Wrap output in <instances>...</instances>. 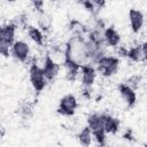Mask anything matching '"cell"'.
<instances>
[{"mask_svg":"<svg viewBox=\"0 0 147 147\" xmlns=\"http://www.w3.org/2000/svg\"><path fill=\"white\" fill-rule=\"evenodd\" d=\"M87 126L92 132L103 129V114H91L87 117Z\"/></svg>","mask_w":147,"mask_h":147,"instance_id":"obj_13","label":"cell"},{"mask_svg":"<svg viewBox=\"0 0 147 147\" xmlns=\"http://www.w3.org/2000/svg\"><path fill=\"white\" fill-rule=\"evenodd\" d=\"M8 1H9V2H15L16 0H8Z\"/></svg>","mask_w":147,"mask_h":147,"instance_id":"obj_22","label":"cell"},{"mask_svg":"<svg viewBox=\"0 0 147 147\" xmlns=\"http://www.w3.org/2000/svg\"><path fill=\"white\" fill-rule=\"evenodd\" d=\"M126 57H129L133 62H141L145 61L147 57V51H146V44L142 42L141 45H137L127 49Z\"/></svg>","mask_w":147,"mask_h":147,"instance_id":"obj_11","label":"cell"},{"mask_svg":"<svg viewBox=\"0 0 147 147\" xmlns=\"http://www.w3.org/2000/svg\"><path fill=\"white\" fill-rule=\"evenodd\" d=\"M3 134H5V130H3V127L0 125V138L3 137Z\"/></svg>","mask_w":147,"mask_h":147,"instance_id":"obj_21","label":"cell"},{"mask_svg":"<svg viewBox=\"0 0 147 147\" xmlns=\"http://www.w3.org/2000/svg\"><path fill=\"white\" fill-rule=\"evenodd\" d=\"M119 126H121V122L118 118L108 114H103V129L106 133L115 134L118 132Z\"/></svg>","mask_w":147,"mask_h":147,"instance_id":"obj_12","label":"cell"},{"mask_svg":"<svg viewBox=\"0 0 147 147\" xmlns=\"http://www.w3.org/2000/svg\"><path fill=\"white\" fill-rule=\"evenodd\" d=\"M123 138L126 139V140H132L133 139V136H132V131L131 130H126L123 134Z\"/></svg>","mask_w":147,"mask_h":147,"instance_id":"obj_20","label":"cell"},{"mask_svg":"<svg viewBox=\"0 0 147 147\" xmlns=\"http://www.w3.org/2000/svg\"><path fill=\"white\" fill-rule=\"evenodd\" d=\"M119 69V59L116 56L103 55L95 62V70L105 77L114 76Z\"/></svg>","mask_w":147,"mask_h":147,"instance_id":"obj_2","label":"cell"},{"mask_svg":"<svg viewBox=\"0 0 147 147\" xmlns=\"http://www.w3.org/2000/svg\"><path fill=\"white\" fill-rule=\"evenodd\" d=\"M79 75L84 87H91L96 77V70L91 63L82 64L79 68Z\"/></svg>","mask_w":147,"mask_h":147,"instance_id":"obj_6","label":"cell"},{"mask_svg":"<svg viewBox=\"0 0 147 147\" xmlns=\"http://www.w3.org/2000/svg\"><path fill=\"white\" fill-rule=\"evenodd\" d=\"M102 39L107 46L118 47V45L121 42V34L117 32V30L114 26H108L103 30Z\"/></svg>","mask_w":147,"mask_h":147,"instance_id":"obj_10","label":"cell"},{"mask_svg":"<svg viewBox=\"0 0 147 147\" xmlns=\"http://www.w3.org/2000/svg\"><path fill=\"white\" fill-rule=\"evenodd\" d=\"M93 5H94V7L95 8H98V9H101L103 6H105V3H106V0H90Z\"/></svg>","mask_w":147,"mask_h":147,"instance_id":"obj_19","label":"cell"},{"mask_svg":"<svg viewBox=\"0 0 147 147\" xmlns=\"http://www.w3.org/2000/svg\"><path fill=\"white\" fill-rule=\"evenodd\" d=\"M78 102L74 94H65L59 101L57 111L63 116H72L76 113Z\"/></svg>","mask_w":147,"mask_h":147,"instance_id":"obj_4","label":"cell"},{"mask_svg":"<svg viewBox=\"0 0 147 147\" xmlns=\"http://www.w3.org/2000/svg\"><path fill=\"white\" fill-rule=\"evenodd\" d=\"M118 91H119V94L122 96V99L125 101L126 106L129 108H132L134 107L136 102H137V94H136V91L129 86L126 83H123L121 85H118Z\"/></svg>","mask_w":147,"mask_h":147,"instance_id":"obj_7","label":"cell"},{"mask_svg":"<svg viewBox=\"0 0 147 147\" xmlns=\"http://www.w3.org/2000/svg\"><path fill=\"white\" fill-rule=\"evenodd\" d=\"M140 83H141V77L140 76H132V77L129 78V80H127L126 84L129 86H131L133 90H136L137 87H139Z\"/></svg>","mask_w":147,"mask_h":147,"instance_id":"obj_17","label":"cell"},{"mask_svg":"<svg viewBox=\"0 0 147 147\" xmlns=\"http://www.w3.org/2000/svg\"><path fill=\"white\" fill-rule=\"evenodd\" d=\"M11 55L20 62H25L30 55V46L24 40H15L10 47Z\"/></svg>","mask_w":147,"mask_h":147,"instance_id":"obj_5","label":"cell"},{"mask_svg":"<svg viewBox=\"0 0 147 147\" xmlns=\"http://www.w3.org/2000/svg\"><path fill=\"white\" fill-rule=\"evenodd\" d=\"M77 1H78V2H80V1H82V0H77Z\"/></svg>","mask_w":147,"mask_h":147,"instance_id":"obj_23","label":"cell"},{"mask_svg":"<svg viewBox=\"0 0 147 147\" xmlns=\"http://www.w3.org/2000/svg\"><path fill=\"white\" fill-rule=\"evenodd\" d=\"M17 25L14 23L5 24L0 26V54L3 56H9V51L15 41V32Z\"/></svg>","mask_w":147,"mask_h":147,"instance_id":"obj_1","label":"cell"},{"mask_svg":"<svg viewBox=\"0 0 147 147\" xmlns=\"http://www.w3.org/2000/svg\"><path fill=\"white\" fill-rule=\"evenodd\" d=\"M53 1H56V0H53Z\"/></svg>","mask_w":147,"mask_h":147,"instance_id":"obj_24","label":"cell"},{"mask_svg":"<svg viewBox=\"0 0 147 147\" xmlns=\"http://www.w3.org/2000/svg\"><path fill=\"white\" fill-rule=\"evenodd\" d=\"M30 2L32 3V6L38 11H42V7H44V3H45V0H30Z\"/></svg>","mask_w":147,"mask_h":147,"instance_id":"obj_18","label":"cell"},{"mask_svg":"<svg viewBox=\"0 0 147 147\" xmlns=\"http://www.w3.org/2000/svg\"><path fill=\"white\" fill-rule=\"evenodd\" d=\"M28 36L30 37V39L34 44H37L39 46H42V44H44V33L39 28L28 26Z\"/></svg>","mask_w":147,"mask_h":147,"instance_id":"obj_14","label":"cell"},{"mask_svg":"<svg viewBox=\"0 0 147 147\" xmlns=\"http://www.w3.org/2000/svg\"><path fill=\"white\" fill-rule=\"evenodd\" d=\"M78 141L82 146H90L92 144V139H93V136H92V131L90 130L88 126H85L83 127V130L78 133Z\"/></svg>","mask_w":147,"mask_h":147,"instance_id":"obj_15","label":"cell"},{"mask_svg":"<svg viewBox=\"0 0 147 147\" xmlns=\"http://www.w3.org/2000/svg\"><path fill=\"white\" fill-rule=\"evenodd\" d=\"M39 13H40V15H39V18H38V26L41 31L48 32L52 28V20L44 11H39Z\"/></svg>","mask_w":147,"mask_h":147,"instance_id":"obj_16","label":"cell"},{"mask_svg":"<svg viewBox=\"0 0 147 147\" xmlns=\"http://www.w3.org/2000/svg\"><path fill=\"white\" fill-rule=\"evenodd\" d=\"M42 71H44V75L46 77V79L49 82V80H53L57 74H59V70H60V67L59 64L51 57V55H46L45 57V61H44V65H42Z\"/></svg>","mask_w":147,"mask_h":147,"instance_id":"obj_8","label":"cell"},{"mask_svg":"<svg viewBox=\"0 0 147 147\" xmlns=\"http://www.w3.org/2000/svg\"><path fill=\"white\" fill-rule=\"evenodd\" d=\"M29 78H30V83H31L33 90L37 93L41 92L46 87L47 82H48L44 75L42 69L37 63H31V65L29 68Z\"/></svg>","mask_w":147,"mask_h":147,"instance_id":"obj_3","label":"cell"},{"mask_svg":"<svg viewBox=\"0 0 147 147\" xmlns=\"http://www.w3.org/2000/svg\"><path fill=\"white\" fill-rule=\"evenodd\" d=\"M129 20H130V25L131 30L133 33L140 32V30L144 26V14L139 9H130L129 10Z\"/></svg>","mask_w":147,"mask_h":147,"instance_id":"obj_9","label":"cell"}]
</instances>
